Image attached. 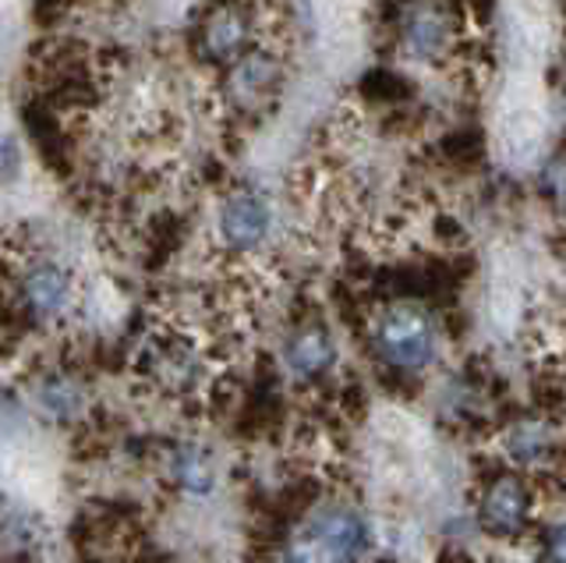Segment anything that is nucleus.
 <instances>
[{
  "mask_svg": "<svg viewBox=\"0 0 566 563\" xmlns=\"http://www.w3.org/2000/svg\"><path fill=\"white\" fill-rule=\"evenodd\" d=\"M22 170V149L11 135H0V181H14Z\"/></svg>",
  "mask_w": 566,
  "mask_h": 563,
  "instance_id": "nucleus-15",
  "label": "nucleus"
},
{
  "mask_svg": "<svg viewBox=\"0 0 566 563\" xmlns=\"http://www.w3.org/2000/svg\"><path fill=\"white\" fill-rule=\"evenodd\" d=\"M336 362V344L326 330H301L287 344V368L301 379L329 373Z\"/></svg>",
  "mask_w": 566,
  "mask_h": 563,
  "instance_id": "nucleus-10",
  "label": "nucleus"
},
{
  "mask_svg": "<svg viewBox=\"0 0 566 563\" xmlns=\"http://www.w3.org/2000/svg\"><path fill=\"white\" fill-rule=\"evenodd\" d=\"M548 444H553V436H548V426H542V421H521L506 436V450L513 461H538V457L548 453Z\"/></svg>",
  "mask_w": 566,
  "mask_h": 563,
  "instance_id": "nucleus-14",
  "label": "nucleus"
},
{
  "mask_svg": "<svg viewBox=\"0 0 566 563\" xmlns=\"http://www.w3.org/2000/svg\"><path fill=\"white\" fill-rule=\"evenodd\" d=\"M248 43V19L234 8V4H223L209 14V22L202 29V46L212 61H230L238 58Z\"/></svg>",
  "mask_w": 566,
  "mask_h": 563,
  "instance_id": "nucleus-9",
  "label": "nucleus"
},
{
  "mask_svg": "<svg viewBox=\"0 0 566 563\" xmlns=\"http://www.w3.org/2000/svg\"><path fill=\"white\" fill-rule=\"evenodd\" d=\"M297 542H301L297 556H333V560L361 556L368 545V524L350 507H326L308 518Z\"/></svg>",
  "mask_w": 566,
  "mask_h": 563,
  "instance_id": "nucleus-4",
  "label": "nucleus"
},
{
  "mask_svg": "<svg viewBox=\"0 0 566 563\" xmlns=\"http://www.w3.org/2000/svg\"><path fill=\"white\" fill-rule=\"evenodd\" d=\"M170 475L174 482L188 492H209L212 489V468L199 447H177L170 457Z\"/></svg>",
  "mask_w": 566,
  "mask_h": 563,
  "instance_id": "nucleus-13",
  "label": "nucleus"
},
{
  "mask_svg": "<svg viewBox=\"0 0 566 563\" xmlns=\"http://www.w3.org/2000/svg\"><path fill=\"white\" fill-rule=\"evenodd\" d=\"M276 79H280V67L273 58L248 54L234 64V72H230V90H234L241 100H259L273 90Z\"/></svg>",
  "mask_w": 566,
  "mask_h": 563,
  "instance_id": "nucleus-11",
  "label": "nucleus"
},
{
  "mask_svg": "<svg viewBox=\"0 0 566 563\" xmlns=\"http://www.w3.org/2000/svg\"><path fill=\"white\" fill-rule=\"evenodd\" d=\"M376 351L400 373H418L436 358V330L418 305H394L376 323Z\"/></svg>",
  "mask_w": 566,
  "mask_h": 563,
  "instance_id": "nucleus-1",
  "label": "nucleus"
},
{
  "mask_svg": "<svg viewBox=\"0 0 566 563\" xmlns=\"http://www.w3.org/2000/svg\"><path fill=\"white\" fill-rule=\"evenodd\" d=\"M495 138L510 164H531L545 138V107L535 85H510V93L495 114Z\"/></svg>",
  "mask_w": 566,
  "mask_h": 563,
  "instance_id": "nucleus-3",
  "label": "nucleus"
},
{
  "mask_svg": "<svg viewBox=\"0 0 566 563\" xmlns=\"http://www.w3.org/2000/svg\"><path fill=\"white\" fill-rule=\"evenodd\" d=\"M40 542V521L25 510H8L0 514V553L8 556H32V545Z\"/></svg>",
  "mask_w": 566,
  "mask_h": 563,
  "instance_id": "nucleus-12",
  "label": "nucleus"
},
{
  "mask_svg": "<svg viewBox=\"0 0 566 563\" xmlns=\"http://www.w3.org/2000/svg\"><path fill=\"white\" fill-rule=\"evenodd\" d=\"M450 19L436 0H411L403 8V43L415 58L432 61L450 46Z\"/></svg>",
  "mask_w": 566,
  "mask_h": 563,
  "instance_id": "nucleus-6",
  "label": "nucleus"
},
{
  "mask_svg": "<svg viewBox=\"0 0 566 563\" xmlns=\"http://www.w3.org/2000/svg\"><path fill=\"white\" fill-rule=\"evenodd\" d=\"M273 223V209L262 196H252V191H241V196H230L220 209V238L227 249L234 252H248L270 234Z\"/></svg>",
  "mask_w": 566,
  "mask_h": 563,
  "instance_id": "nucleus-5",
  "label": "nucleus"
},
{
  "mask_svg": "<svg viewBox=\"0 0 566 563\" xmlns=\"http://www.w3.org/2000/svg\"><path fill=\"white\" fill-rule=\"evenodd\" d=\"M545 553L553 560H566V524H553L545 532Z\"/></svg>",
  "mask_w": 566,
  "mask_h": 563,
  "instance_id": "nucleus-16",
  "label": "nucleus"
},
{
  "mask_svg": "<svg viewBox=\"0 0 566 563\" xmlns=\"http://www.w3.org/2000/svg\"><path fill=\"white\" fill-rule=\"evenodd\" d=\"M527 514H531V497L521 479L492 482L482 497V521L495 535H517L527 524Z\"/></svg>",
  "mask_w": 566,
  "mask_h": 563,
  "instance_id": "nucleus-7",
  "label": "nucleus"
},
{
  "mask_svg": "<svg viewBox=\"0 0 566 563\" xmlns=\"http://www.w3.org/2000/svg\"><path fill=\"white\" fill-rule=\"evenodd\" d=\"M78 302V280L64 262L29 259L18 270V309L29 323H57Z\"/></svg>",
  "mask_w": 566,
  "mask_h": 563,
  "instance_id": "nucleus-2",
  "label": "nucleus"
},
{
  "mask_svg": "<svg viewBox=\"0 0 566 563\" xmlns=\"http://www.w3.org/2000/svg\"><path fill=\"white\" fill-rule=\"evenodd\" d=\"M32 404L40 408L43 418L67 426V421L82 418V411H85V390H82V383L75 376L46 373V376H40V383L32 386Z\"/></svg>",
  "mask_w": 566,
  "mask_h": 563,
  "instance_id": "nucleus-8",
  "label": "nucleus"
}]
</instances>
